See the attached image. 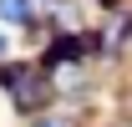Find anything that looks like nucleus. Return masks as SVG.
Instances as JSON below:
<instances>
[{"label": "nucleus", "mask_w": 132, "mask_h": 127, "mask_svg": "<svg viewBox=\"0 0 132 127\" xmlns=\"http://www.w3.org/2000/svg\"><path fill=\"white\" fill-rule=\"evenodd\" d=\"M36 0H0V26H31Z\"/></svg>", "instance_id": "2"}, {"label": "nucleus", "mask_w": 132, "mask_h": 127, "mask_svg": "<svg viewBox=\"0 0 132 127\" xmlns=\"http://www.w3.org/2000/svg\"><path fill=\"white\" fill-rule=\"evenodd\" d=\"M5 51H10V41H5V26H0V66H5Z\"/></svg>", "instance_id": "4"}, {"label": "nucleus", "mask_w": 132, "mask_h": 127, "mask_svg": "<svg viewBox=\"0 0 132 127\" xmlns=\"http://www.w3.org/2000/svg\"><path fill=\"white\" fill-rule=\"evenodd\" d=\"M36 127H66L61 117H36Z\"/></svg>", "instance_id": "3"}, {"label": "nucleus", "mask_w": 132, "mask_h": 127, "mask_svg": "<svg viewBox=\"0 0 132 127\" xmlns=\"http://www.w3.org/2000/svg\"><path fill=\"white\" fill-rule=\"evenodd\" d=\"M0 86H5V97L15 102V112H41V102L51 97V76L41 71V66L31 61H5L0 66Z\"/></svg>", "instance_id": "1"}]
</instances>
